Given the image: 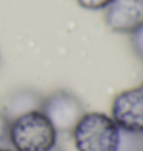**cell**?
Instances as JSON below:
<instances>
[{
  "label": "cell",
  "mask_w": 143,
  "mask_h": 151,
  "mask_svg": "<svg viewBox=\"0 0 143 151\" xmlns=\"http://www.w3.org/2000/svg\"><path fill=\"white\" fill-rule=\"evenodd\" d=\"M9 140L14 151H51L57 131L42 111H31L11 122Z\"/></svg>",
  "instance_id": "cell-1"
},
{
  "label": "cell",
  "mask_w": 143,
  "mask_h": 151,
  "mask_svg": "<svg viewBox=\"0 0 143 151\" xmlns=\"http://www.w3.org/2000/svg\"><path fill=\"white\" fill-rule=\"evenodd\" d=\"M119 134L120 128L103 113H85L72 129L77 151H115Z\"/></svg>",
  "instance_id": "cell-2"
},
{
  "label": "cell",
  "mask_w": 143,
  "mask_h": 151,
  "mask_svg": "<svg viewBox=\"0 0 143 151\" xmlns=\"http://www.w3.org/2000/svg\"><path fill=\"white\" fill-rule=\"evenodd\" d=\"M40 111L46 116L57 133H72L77 122L86 113L83 102L66 90H57L43 97Z\"/></svg>",
  "instance_id": "cell-3"
},
{
  "label": "cell",
  "mask_w": 143,
  "mask_h": 151,
  "mask_svg": "<svg viewBox=\"0 0 143 151\" xmlns=\"http://www.w3.org/2000/svg\"><path fill=\"white\" fill-rule=\"evenodd\" d=\"M111 117L120 129L143 133V82L115 96Z\"/></svg>",
  "instance_id": "cell-4"
},
{
  "label": "cell",
  "mask_w": 143,
  "mask_h": 151,
  "mask_svg": "<svg viewBox=\"0 0 143 151\" xmlns=\"http://www.w3.org/2000/svg\"><path fill=\"white\" fill-rule=\"evenodd\" d=\"M106 26L131 36L143 26V0H112L105 8Z\"/></svg>",
  "instance_id": "cell-5"
},
{
  "label": "cell",
  "mask_w": 143,
  "mask_h": 151,
  "mask_svg": "<svg viewBox=\"0 0 143 151\" xmlns=\"http://www.w3.org/2000/svg\"><path fill=\"white\" fill-rule=\"evenodd\" d=\"M43 104V96L31 88H20L12 91L3 100L2 111L11 122L31 111H40Z\"/></svg>",
  "instance_id": "cell-6"
},
{
  "label": "cell",
  "mask_w": 143,
  "mask_h": 151,
  "mask_svg": "<svg viewBox=\"0 0 143 151\" xmlns=\"http://www.w3.org/2000/svg\"><path fill=\"white\" fill-rule=\"evenodd\" d=\"M115 151H143V133L120 129L119 145Z\"/></svg>",
  "instance_id": "cell-7"
},
{
  "label": "cell",
  "mask_w": 143,
  "mask_h": 151,
  "mask_svg": "<svg viewBox=\"0 0 143 151\" xmlns=\"http://www.w3.org/2000/svg\"><path fill=\"white\" fill-rule=\"evenodd\" d=\"M9 128H11V120L0 111V150H8L11 148V140H9ZM12 150V148H11Z\"/></svg>",
  "instance_id": "cell-8"
},
{
  "label": "cell",
  "mask_w": 143,
  "mask_h": 151,
  "mask_svg": "<svg viewBox=\"0 0 143 151\" xmlns=\"http://www.w3.org/2000/svg\"><path fill=\"white\" fill-rule=\"evenodd\" d=\"M131 48L135 56L143 62V26L131 34Z\"/></svg>",
  "instance_id": "cell-9"
},
{
  "label": "cell",
  "mask_w": 143,
  "mask_h": 151,
  "mask_svg": "<svg viewBox=\"0 0 143 151\" xmlns=\"http://www.w3.org/2000/svg\"><path fill=\"white\" fill-rule=\"evenodd\" d=\"M112 0H77V3L82 6L83 9H89V11H100L105 9Z\"/></svg>",
  "instance_id": "cell-10"
},
{
  "label": "cell",
  "mask_w": 143,
  "mask_h": 151,
  "mask_svg": "<svg viewBox=\"0 0 143 151\" xmlns=\"http://www.w3.org/2000/svg\"><path fill=\"white\" fill-rule=\"evenodd\" d=\"M51 151H63V150H62V148H59V147L56 145V147H54V148H52Z\"/></svg>",
  "instance_id": "cell-11"
},
{
  "label": "cell",
  "mask_w": 143,
  "mask_h": 151,
  "mask_svg": "<svg viewBox=\"0 0 143 151\" xmlns=\"http://www.w3.org/2000/svg\"><path fill=\"white\" fill-rule=\"evenodd\" d=\"M0 151H14V150H11V148H8V150H0Z\"/></svg>",
  "instance_id": "cell-12"
}]
</instances>
